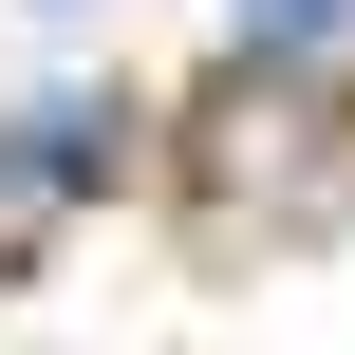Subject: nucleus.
<instances>
[{
  "label": "nucleus",
  "instance_id": "1",
  "mask_svg": "<svg viewBox=\"0 0 355 355\" xmlns=\"http://www.w3.org/2000/svg\"><path fill=\"white\" fill-rule=\"evenodd\" d=\"M94 150H112V112H94V94H56V112H19V131H0V262L94 187Z\"/></svg>",
  "mask_w": 355,
  "mask_h": 355
},
{
  "label": "nucleus",
  "instance_id": "2",
  "mask_svg": "<svg viewBox=\"0 0 355 355\" xmlns=\"http://www.w3.org/2000/svg\"><path fill=\"white\" fill-rule=\"evenodd\" d=\"M243 37L262 56H318V37H355V0H243Z\"/></svg>",
  "mask_w": 355,
  "mask_h": 355
}]
</instances>
